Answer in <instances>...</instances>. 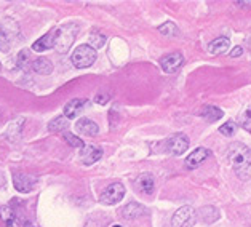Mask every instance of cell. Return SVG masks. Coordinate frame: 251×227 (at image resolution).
<instances>
[{
	"mask_svg": "<svg viewBox=\"0 0 251 227\" xmlns=\"http://www.w3.org/2000/svg\"><path fill=\"white\" fill-rule=\"evenodd\" d=\"M158 30H160V34L168 35V37H173V35L177 34V27H176V24H173V23H165L163 26L158 27Z\"/></svg>",
	"mask_w": 251,
	"mask_h": 227,
	"instance_id": "cell-25",
	"label": "cell"
},
{
	"mask_svg": "<svg viewBox=\"0 0 251 227\" xmlns=\"http://www.w3.org/2000/svg\"><path fill=\"white\" fill-rule=\"evenodd\" d=\"M85 106H87V100H78V98H75V100H71L64 106V117H67V119L78 117V114L82 112Z\"/></svg>",
	"mask_w": 251,
	"mask_h": 227,
	"instance_id": "cell-13",
	"label": "cell"
},
{
	"mask_svg": "<svg viewBox=\"0 0 251 227\" xmlns=\"http://www.w3.org/2000/svg\"><path fill=\"white\" fill-rule=\"evenodd\" d=\"M187 149H189V139L186 134H175L167 143V151L173 155H182Z\"/></svg>",
	"mask_w": 251,
	"mask_h": 227,
	"instance_id": "cell-7",
	"label": "cell"
},
{
	"mask_svg": "<svg viewBox=\"0 0 251 227\" xmlns=\"http://www.w3.org/2000/svg\"><path fill=\"white\" fill-rule=\"evenodd\" d=\"M75 130L78 133L85 134V136H96L98 131H100V128H98V125L95 124L93 120H90V119H80L75 124Z\"/></svg>",
	"mask_w": 251,
	"mask_h": 227,
	"instance_id": "cell-15",
	"label": "cell"
},
{
	"mask_svg": "<svg viewBox=\"0 0 251 227\" xmlns=\"http://www.w3.org/2000/svg\"><path fill=\"white\" fill-rule=\"evenodd\" d=\"M95 101H96L98 104H106V102L109 101V95H104V93H100V95H96Z\"/></svg>",
	"mask_w": 251,
	"mask_h": 227,
	"instance_id": "cell-29",
	"label": "cell"
},
{
	"mask_svg": "<svg viewBox=\"0 0 251 227\" xmlns=\"http://www.w3.org/2000/svg\"><path fill=\"white\" fill-rule=\"evenodd\" d=\"M11 48V37L10 32L5 27L0 29V51L8 53Z\"/></svg>",
	"mask_w": 251,
	"mask_h": 227,
	"instance_id": "cell-22",
	"label": "cell"
},
{
	"mask_svg": "<svg viewBox=\"0 0 251 227\" xmlns=\"http://www.w3.org/2000/svg\"><path fill=\"white\" fill-rule=\"evenodd\" d=\"M227 158L230 167L240 179L251 177V151L243 143H232L227 151Z\"/></svg>",
	"mask_w": 251,
	"mask_h": 227,
	"instance_id": "cell-1",
	"label": "cell"
},
{
	"mask_svg": "<svg viewBox=\"0 0 251 227\" xmlns=\"http://www.w3.org/2000/svg\"><path fill=\"white\" fill-rule=\"evenodd\" d=\"M32 69H34V72L40 74V76H48V74L53 72V64H51L50 59L39 58L32 63Z\"/></svg>",
	"mask_w": 251,
	"mask_h": 227,
	"instance_id": "cell-18",
	"label": "cell"
},
{
	"mask_svg": "<svg viewBox=\"0 0 251 227\" xmlns=\"http://www.w3.org/2000/svg\"><path fill=\"white\" fill-rule=\"evenodd\" d=\"M114 227H120V226H114Z\"/></svg>",
	"mask_w": 251,
	"mask_h": 227,
	"instance_id": "cell-32",
	"label": "cell"
},
{
	"mask_svg": "<svg viewBox=\"0 0 251 227\" xmlns=\"http://www.w3.org/2000/svg\"><path fill=\"white\" fill-rule=\"evenodd\" d=\"M224 115V112L216 106H205L203 109L200 110V117H203L208 122H214L219 120Z\"/></svg>",
	"mask_w": 251,
	"mask_h": 227,
	"instance_id": "cell-19",
	"label": "cell"
},
{
	"mask_svg": "<svg viewBox=\"0 0 251 227\" xmlns=\"http://www.w3.org/2000/svg\"><path fill=\"white\" fill-rule=\"evenodd\" d=\"M238 124L243 130L251 131V104H248L240 114H238Z\"/></svg>",
	"mask_w": 251,
	"mask_h": 227,
	"instance_id": "cell-21",
	"label": "cell"
},
{
	"mask_svg": "<svg viewBox=\"0 0 251 227\" xmlns=\"http://www.w3.org/2000/svg\"><path fill=\"white\" fill-rule=\"evenodd\" d=\"M230 47V42L229 39H226V37H219V39L213 40L210 45H208V51L211 54H223L229 50Z\"/></svg>",
	"mask_w": 251,
	"mask_h": 227,
	"instance_id": "cell-17",
	"label": "cell"
},
{
	"mask_svg": "<svg viewBox=\"0 0 251 227\" xmlns=\"http://www.w3.org/2000/svg\"><path fill=\"white\" fill-rule=\"evenodd\" d=\"M242 53H243V48H242V47H235L234 50L230 51V56H232V58H238Z\"/></svg>",
	"mask_w": 251,
	"mask_h": 227,
	"instance_id": "cell-30",
	"label": "cell"
},
{
	"mask_svg": "<svg viewBox=\"0 0 251 227\" xmlns=\"http://www.w3.org/2000/svg\"><path fill=\"white\" fill-rule=\"evenodd\" d=\"M90 44H91V48H101L106 44V37L101 34H93L90 37Z\"/></svg>",
	"mask_w": 251,
	"mask_h": 227,
	"instance_id": "cell-27",
	"label": "cell"
},
{
	"mask_svg": "<svg viewBox=\"0 0 251 227\" xmlns=\"http://www.w3.org/2000/svg\"><path fill=\"white\" fill-rule=\"evenodd\" d=\"M0 71H2V63H0Z\"/></svg>",
	"mask_w": 251,
	"mask_h": 227,
	"instance_id": "cell-31",
	"label": "cell"
},
{
	"mask_svg": "<svg viewBox=\"0 0 251 227\" xmlns=\"http://www.w3.org/2000/svg\"><path fill=\"white\" fill-rule=\"evenodd\" d=\"M144 214H146V208L136 203V202H131V203L122 208V216L125 219H138L141 216H144Z\"/></svg>",
	"mask_w": 251,
	"mask_h": 227,
	"instance_id": "cell-14",
	"label": "cell"
},
{
	"mask_svg": "<svg viewBox=\"0 0 251 227\" xmlns=\"http://www.w3.org/2000/svg\"><path fill=\"white\" fill-rule=\"evenodd\" d=\"M63 138H64L66 143L69 144V146H72V147H85L83 141L78 138V136H75V134L69 133V131H64L63 133Z\"/></svg>",
	"mask_w": 251,
	"mask_h": 227,
	"instance_id": "cell-24",
	"label": "cell"
},
{
	"mask_svg": "<svg viewBox=\"0 0 251 227\" xmlns=\"http://www.w3.org/2000/svg\"><path fill=\"white\" fill-rule=\"evenodd\" d=\"M69 128V119L64 117V115H59V117L53 119L50 124H48V130L53 133H59V131H66Z\"/></svg>",
	"mask_w": 251,
	"mask_h": 227,
	"instance_id": "cell-20",
	"label": "cell"
},
{
	"mask_svg": "<svg viewBox=\"0 0 251 227\" xmlns=\"http://www.w3.org/2000/svg\"><path fill=\"white\" fill-rule=\"evenodd\" d=\"M56 37H58V29L50 30L48 34H45L44 37H40L39 40L34 42V44H32V50L37 51V53L50 50V48H53L54 45H56Z\"/></svg>",
	"mask_w": 251,
	"mask_h": 227,
	"instance_id": "cell-8",
	"label": "cell"
},
{
	"mask_svg": "<svg viewBox=\"0 0 251 227\" xmlns=\"http://www.w3.org/2000/svg\"><path fill=\"white\" fill-rule=\"evenodd\" d=\"M102 157V149L98 146H85L80 151V160L83 165H93Z\"/></svg>",
	"mask_w": 251,
	"mask_h": 227,
	"instance_id": "cell-10",
	"label": "cell"
},
{
	"mask_svg": "<svg viewBox=\"0 0 251 227\" xmlns=\"http://www.w3.org/2000/svg\"><path fill=\"white\" fill-rule=\"evenodd\" d=\"M184 64V58L179 51H175V53H170L167 54L162 61H160V66L162 69L167 72V74H175L181 69V66Z\"/></svg>",
	"mask_w": 251,
	"mask_h": 227,
	"instance_id": "cell-6",
	"label": "cell"
},
{
	"mask_svg": "<svg viewBox=\"0 0 251 227\" xmlns=\"http://www.w3.org/2000/svg\"><path fill=\"white\" fill-rule=\"evenodd\" d=\"M125 195V186L120 182H114L111 184V186H107L106 189H104V192L101 194V203L104 205H115L119 203V202L124 199Z\"/></svg>",
	"mask_w": 251,
	"mask_h": 227,
	"instance_id": "cell-5",
	"label": "cell"
},
{
	"mask_svg": "<svg viewBox=\"0 0 251 227\" xmlns=\"http://www.w3.org/2000/svg\"><path fill=\"white\" fill-rule=\"evenodd\" d=\"M235 130H237V125L234 122H226L224 125L219 126V133H221L223 136H232V134L235 133Z\"/></svg>",
	"mask_w": 251,
	"mask_h": 227,
	"instance_id": "cell-26",
	"label": "cell"
},
{
	"mask_svg": "<svg viewBox=\"0 0 251 227\" xmlns=\"http://www.w3.org/2000/svg\"><path fill=\"white\" fill-rule=\"evenodd\" d=\"M27 63H29V50H21L20 53H18L16 64H18V67L24 69V67L27 66Z\"/></svg>",
	"mask_w": 251,
	"mask_h": 227,
	"instance_id": "cell-28",
	"label": "cell"
},
{
	"mask_svg": "<svg viewBox=\"0 0 251 227\" xmlns=\"http://www.w3.org/2000/svg\"><path fill=\"white\" fill-rule=\"evenodd\" d=\"M71 61L77 69L90 67L96 61V50L91 48V45H80L75 48L74 53H72Z\"/></svg>",
	"mask_w": 251,
	"mask_h": 227,
	"instance_id": "cell-3",
	"label": "cell"
},
{
	"mask_svg": "<svg viewBox=\"0 0 251 227\" xmlns=\"http://www.w3.org/2000/svg\"><path fill=\"white\" fill-rule=\"evenodd\" d=\"M13 184H15V189L18 192H23V194H27L34 189L35 186V177L29 176V175H24V173H15L13 175Z\"/></svg>",
	"mask_w": 251,
	"mask_h": 227,
	"instance_id": "cell-9",
	"label": "cell"
},
{
	"mask_svg": "<svg viewBox=\"0 0 251 227\" xmlns=\"http://www.w3.org/2000/svg\"><path fill=\"white\" fill-rule=\"evenodd\" d=\"M195 223H197V211L191 205L181 206L171 218V227H194Z\"/></svg>",
	"mask_w": 251,
	"mask_h": 227,
	"instance_id": "cell-4",
	"label": "cell"
},
{
	"mask_svg": "<svg viewBox=\"0 0 251 227\" xmlns=\"http://www.w3.org/2000/svg\"><path fill=\"white\" fill-rule=\"evenodd\" d=\"M208 157H210V151L205 149V147H199V149H195L194 152L189 154V157L184 160V165L187 168H197Z\"/></svg>",
	"mask_w": 251,
	"mask_h": 227,
	"instance_id": "cell-11",
	"label": "cell"
},
{
	"mask_svg": "<svg viewBox=\"0 0 251 227\" xmlns=\"http://www.w3.org/2000/svg\"><path fill=\"white\" fill-rule=\"evenodd\" d=\"M136 189L144 195H152L155 191V179L151 173H143L136 179Z\"/></svg>",
	"mask_w": 251,
	"mask_h": 227,
	"instance_id": "cell-12",
	"label": "cell"
},
{
	"mask_svg": "<svg viewBox=\"0 0 251 227\" xmlns=\"http://www.w3.org/2000/svg\"><path fill=\"white\" fill-rule=\"evenodd\" d=\"M0 218H2L5 227H20V219L15 210H11V206H2L0 208Z\"/></svg>",
	"mask_w": 251,
	"mask_h": 227,
	"instance_id": "cell-16",
	"label": "cell"
},
{
	"mask_svg": "<svg viewBox=\"0 0 251 227\" xmlns=\"http://www.w3.org/2000/svg\"><path fill=\"white\" fill-rule=\"evenodd\" d=\"M201 218H203V221L206 224H213L214 221L218 219V210L213 206H205L201 208Z\"/></svg>",
	"mask_w": 251,
	"mask_h": 227,
	"instance_id": "cell-23",
	"label": "cell"
},
{
	"mask_svg": "<svg viewBox=\"0 0 251 227\" xmlns=\"http://www.w3.org/2000/svg\"><path fill=\"white\" fill-rule=\"evenodd\" d=\"M77 29L78 27L75 26V24H66L64 27L58 29L56 45H54L58 53L64 54V53L69 51V48L72 47V44H74V40H75Z\"/></svg>",
	"mask_w": 251,
	"mask_h": 227,
	"instance_id": "cell-2",
	"label": "cell"
}]
</instances>
